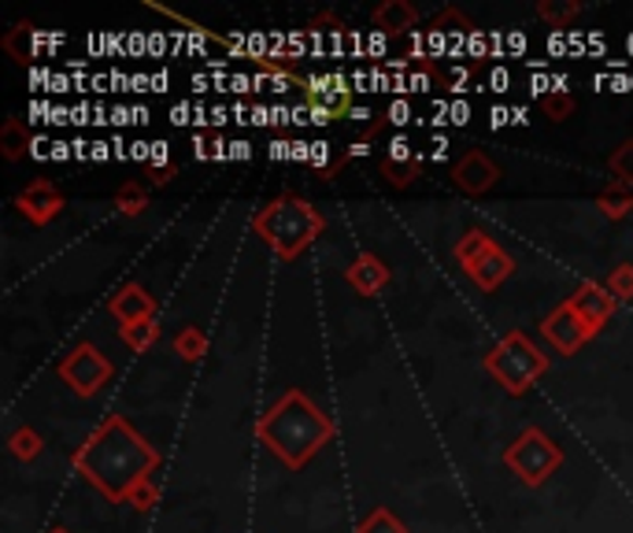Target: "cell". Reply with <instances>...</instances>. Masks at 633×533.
<instances>
[{"instance_id": "52", "label": "cell", "mask_w": 633, "mask_h": 533, "mask_svg": "<svg viewBox=\"0 0 633 533\" xmlns=\"http://www.w3.org/2000/svg\"><path fill=\"white\" fill-rule=\"evenodd\" d=\"M567 45H571V41H567L564 34H552V38H548V52H552V56H559V52H567Z\"/></svg>"}, {"instance_id": "33", "label": "cell", "mask_w": 633, "mask_h": 533, "mask_svg": "<svg viewBox=\"0 0 633 533\" xmlns=\"http://www.w3.org/2000/svg\"><path fill=\"white\" fill-rule=\"evenodd\" d=\"M470 115H474V107H470L467 101H452L448 104V123L464 126V123H470Z\"/></svg>"}, {"instance_id": "35", "label": "cell", "mask_w": 633, "mask_h": 533, "mask_svg": "<svg viewBox=\"0 0 633 533\" xmlns=\"http://www.w3.org/2000/svg\"><path fill=\"white\" fill-rule=\"evenodd\" d=\"M327 164H330V144L312 141V167H327Z\"/></svg>"}, {"instance_id": "24", "label": "cell", "mask_w": 633, "mask_h": 533, "mask_svg": "<svg viewBox=\"0 0 633 533\" xmlns=\"http://www.w3.org/2000/svg\"><path fill=\"white\" fill-rule=\"evenodd\" d=\"M123 338L141 352V348H149L152 341H156V327H152V319L149 322H134V327H123Z\"/></svg>"}, {"instance_id": "13", "label": "cell", "mask_w": 633, "mask_h": 533, "mask_svg": "<svg viewBox=\"0 0 633 533\" xmlns=\"http://www.w3.org/2000/svg\"><path fill=\"white\" fill-rule=\"evenodd\" d=\"M571 308H574L578 315H582V319L590 322V330L596 333V330H600V322L611 315V308H615V296H611L604 285H585L582 293H578L574 301H571Z\"/></svg>"}, {"instance_id": "18", "label": "cell", "mask_w": 633, "mask_h": 533, "mask_svg": "<svg viewBox=\"0 0 633 533\" xmlns=\"http://www.w3.org/2000/svg\"><path fill=\"white\" fill-rule=\"evenodd\" d=\"M115 207H119L123 215H138L149 207V189L138 186V182H130V186H123L119 189V196H115Z\"/></svg>"}, {"instance_id": "60", "label": "cell", "mask_w": 633, "mask_h": 533, "mask_svg": "<svg viewBox=\"0 0 633 533\" xmlns=\"http://www.w3.org/2000/svg\"><path fill=\"white\" fill-rule=\"evenodd\" d=\"M630 52H633V38H630Z\"/></svg>"}, {"instance_id": "51", "label": "cell", "mask_w": 633, "mask_h": 533, "mask_svg": "<svg viewBox=\"0 0 633 533\" xmlns=\"http://www.w3.org/2000/svg\"><path fill=\"white\" fill-rule=\"evenodd\" d=\"M249 123H256V126H270V107L256 104V107H252V119H249Z\"/></svg>"}, {"instance_id": "61", "label": "cell", "mask_w": 633, "mask_h": 533, "mask_svg": "<svg viewBox=\"0 0 633 533\" xmlns=\"http://www.w3.org/2000/svg\"><path fill=\"white\" fill-rule=\"evenodd\" d=\"M56 533H63V530H56Z\"/></svg>"}, {"instance_id": "27", "label": "cell", "mask_w": 633, "mask_h": 533, "mask_svg": "<svg viewBox=\"0 0 633 533\" xmlns=\"http://www.w3.org/2000/svg\"><path fill=\"white\" fill-rule=\"evenodd\" d=\"M415 119V107L404 101V97H396L393 104L385 107V123H393V126H408Z\"/></svg>"}, {"instance_id": "40", "label": "cell", "mask_w": 633, "mask_h": 533, "mask_svg": "<svg viewBox=\"0 0 633 533\" xmlns=\"http://www.w3.org/2000/svg\"><path fill=\"white\" fill-rule=\"evenodd\" d=\"M230 89H233V93H241V97H245V93H256V78L233 75V78H230Z\"/></svg>"}, {"instance_id": "5", "label": "cell", "mask_w": 633, "mask_h": 533, "mask_svg": "<svg viewBox=\"0 0 633 533\" xmlns=\"http://www.w3.org/2000/svg\"><path fill=\"white\" fill-rule=\"evenodd\" d=\"M556 464H559V448L541 430H527L508 452V467L530 485L545 482Z\"/></svg>"}, {"instance_id": "43", "label": "cell", "mask_w": 633, "mask_h": 533, "mask_svg": "<svg viewBox=\"0 0 633 533\" xmlns=\"http://www.w3.org/2000/svg\"><path fill=\"white\" fill-rule=\"evenodd\" d=\"M75 156V144H67V141H52V160L56 164H63V160H71Z\"/></svg>"}, {"instance_id": "58", "label": "cell", "mask_w": 633, "mask_h": 533, "mask_svg": "<svg viewBox=\"0 0 633 533\" xmlns=\"http://www.w3.org/2000/svg\"><path fill=\"white\" fill-rule=\"evenodd\" d=\"M511 115H515L511 123H519V126H522V123H530V119H527V107H511Z\"/></svg>"}, {"instance_id": "3", "label": "cell", "mask_w": 633, "mask_h": 533, "mask_svg": "<svg viewBox=\"0 0 633 533\" xmlns=\"http://www.w3.org/2000/svg\"><path fill=\"white\" fill-rule=\"evenodd\" d=\"M256 233L267 241L282 259H296L322 233V219L312 204L293 193H282L256 215Z\"/></svg>"}, {"instance_id": "41", "label": "cell", "mask_w": 633, "mask_h": 533, "mask_svg": "<svg viewBox=\"0 0 633 533\" xmlns=\"http://www.w3.org/2000/svg\"><path fill=\"white\" fill-rule=\"evenodd\" d=\"M130 160H138V164H149V160H152V144L149 141H134L130 144Z\"/></svg>"}, {"instance_id": "42", "label": "cell", "mask_w": 633, "mask_h": 533, "mask_svg": "<svg viewBox=\"0 0 633 533\" xmlns=\"http://www.w3.org/2000/svg\"><path fill=\"white\" fill-rule=\"evenodd\" d=\"M270 160H293V141H270Z\"/></svg>"}, {"instance_id": "26", "label": "cell", "mask_w": 633, "mask_h": 533, "mask_svg": "<svg viewBox=\"0 0 633 533\" xmlns=\"http://www.w3.org/2000/svg\"><path fill=\"white\" fill-rule=\"evenodd\" d=\"M408 160H415V152H412V141L404 138V134H396V138L389 141L385 164H408Z\"/></svg>"}, {"instance_id": "32", "label": "cell", "mask_w": 633, "mask_h": 533, "mask_svg": "<svg viewBox=\"0 0 633 533\" xmlns=\"http://www.w3.org/2000/svg\"><path fill=\"white\" fill-rule=\"evenodd\" d=\"M470 78H474V71L470 67H452L448 75H445V89H452V93H459V89H464Z\"/></svg>"}, {"instance_id": "55", "label": "cell", "mask_w": 633, "mask_h": 533, "mask_svg": "<svg viewBox=\"0 0 633 533\" xmlns=\"http://www.w3.org/2000/svg\"><path fill=\"white\" fill-rule=\"evenodd\" d=\"M226 115H233V112H226L223 104H215V107H212V126H223V123H230V119H226Z\"/></svg>"}, {"instance_id": "14", "label": "cell", "mask_w": 633, "mask_h": 533, "mask_svg": "<svg viewBox=\"0 0 633 533\" xmlns=\"http://www.w3.org/2000/svg\"><path fill=\"white\" fill-rule=\"evenodd\" d=\"M467 275L474 278V282L482 285V289H493V285H501L504 278L511 275V259L504 256V252L496 249V245H490V249H485V256L478 259V264L470 267Z\"/></svg>"}, {"instance_id": "21", "label": "cell", "mask_w": 633, "mask_h": 533, "mask_svg": "<svg viewBox=\"0 0 633 533\" xmlns=\"http://www.w3.org/2000/svg\"><path fill=\"white\" fill-rule=\"evenodd\" d=\"M611 175H615V182L633 186V141H622L619 149H615V156H611Z\"/></svg>"}, {"instance_id": "54", "label": "cell", "mask_w": 633, "mask_h": 533, "mask_svg": "<svg viewBox=\"0 0 633 533\" xmlns=\"http://www.w3.org/2000/svg\"><path fill=\"white\" fill-rule=\"evenodd\" d=\"M167 83H170V75H167V71H156V75H152V93H164V89H167Z\"/></svg>"}, {"instance_id": "12", "label": "cell", "mask_w": 633, "mask_h": 533, "mask_svg": "<svg viewBox=\"0 0 633 533\" xmlns=\"http://www.w3.org/2000/svg\"><path fill=\"white\" fill-rule=\"evenodd\" d=\"M152 308H156L152 296L138 285H123L119 293L112 296V312L119 315V322H126V327H134V322H149Z\"/></svg>"}, {"instance_id": "45", "label": "cell", "mask_w": 633, "mask_h": 533, "mask_svg": "<svg viewBox=\"0 0 633 533\" xmlns=\"http://www.w3.org/2000/svg\"><path fill=\"white\" fill-rule=\"evenodd\" d=\"M30 156H34V160H52V141H45V138H34V149H30Z\"/></svg>"}, {"instance_id": "59", "label": "cell", "mask_w": 633, "mask_h": 533, "mask_svg": "<svg viewBox=\"0 0 633 533\" xmlns=\"http://www.w3.org/2000/svg\"><path fill=\"white\" fill-rule=\"evenodd\" d=\"M585 49V38L582 34H571V52H582Z\"/></svg>"}, {"instance_id": "25", "label": "cell", "mask_w": 633, "mask_h": 533, "mask_svg": "<svg viewBox=\"0 0 633 533\" xmlns=\"http://www.w3.org/2000/svg\"><path fill=\"white\" fill-rule=\"evenodd\" d=\"M359 533H404V526H401V522H396L389 511H375V515H370V519L364 522V530H359Z\"/></svg>"}, {"instance_id": "9", "label": "cell", "mask_w": 633, "mask_h": 533, "mask_svg": "<svg viewBox=\"0 0 633 533\" xmlns=\"http://www.w3.org/2000/svg\"><path fill=\"white\" fill-rule=\"evenodd\" d=\"M545 333H548V341L559 352H574L585 338H593L590 322H585L582 315L571 308V304H564L559 312L548 315V319H545Z\"/></svg>"}, {"instance_id": "30", "label": "cell", "mask_w": 633, "mask_h": 533, "mask_svg": "<svg viewBox=\"0 0 633 533\" xmlns=\"http://www.w3.org/2000/svg\"><path fill=\"white\" fill-rule=\"evenodd\" d=\"M152 170H170V144L167 141H152V160H149Z\"/></svg>"}, {"instance_id": "38", "label": "cell", "mask_w": 633, "mask_h": 533, "mask_svg": "<svg viewBox=\"0 0 633 533\" xmlns=\"http://www.w3.org/2000/svg\"><path fill=\"white\" fill-rule=\"evenodd\" d=\"M193 156L197 160H212V138H204L201 130L193 134Z\"/></svg>"}, {"instance_id": "36", "label": "cell", "mask_w": 633, "mask_h": 533, "mask_svg": "<svg viewBox=\"0 0 633 533\" xmlns=\"http://www.w3.org/2000/svg\"><path fill=\"white\" fill-rule=\"evenodd\" d=\"M193 112H197V104H175V107H170V123H175V126H189V123H193V119H189Z\"/></svg>"}, {"instance_id": "48", "label": "cell", "mask_w": 633, "mask_h": 533, "mask_svg": "<svg viewBox=\"0 0 633 533\" xmlns=\"http://www.w3.org/2000/svg\"><path fill=\"white\" fill-rule=\"evenodd\" d=\"M115 156V149L107 141H93V160L97 164H104V160H112Z\"/></svg>"}, {"instance_id": "15", "label": "cell", "mask_w": 633, "mask_h": 533, "mask_svg": "<svg viewBox=\"0 0 633 533\" xmlns=\"http://www.w3.org/2000/svg\"><path fill=\"white\" fill-rule=\"evenodd\" d=\"M349 282L356 285V293H364V296H375L378 289H382L389 282V270L378 264L375 256H359L356 264L349 267Z\"/></svg>"}, {"instance_id": "17", "label": "cell", "mask_w": 633, "mask_h": 533, "mask_svg": "<svg viewBox=\"0 0 633 533\" xmlns=\"http://www.w3.org/2000/svg\"><path fill=\"white\" fill-rule=\"evenodd\" d=\"M493 245V241L490 238H485V233H467V238L464 241H459V249H456V256H459V264H464L467 270L470 267H474L478 264V259H482L485 256V249H490Z\"/></svg>"}, {"instance_id": "16", "label": "cell", "mask_w": 633, "mask_h": 533, "mask_svg": "<svg viewBox=\"0 0 633 533\" xmlns=\"http://www.w3.org/2000/svg\"><path fill=\"white\" fill-rule=\"evenodd\" d=\"M0 149H4V156L8 160H20L26 149H34V138H30V130L20 123V119H8L4 123V130H0Z\"/></svg>"}, {"instance_id": "1", "label": "cell", "mask_w": 633, "mask_h": 533, "mask_svg": "<svg viewBox=\"0 0 633 533\" xmlns=\"http://www.w3.org/2000/svg\"><path fill=\"white\" fill-rule=\"evenodd\" d=\"M152 467H156V452L144 445L119 415L107 419L78 452V471L112 500H130L141 485H149Z\"/></svg>"}, {"instance_id": "34", "label": "cell", "mask_w": 633, "mask_h": 533, "mask_svg": "<svg viewBox=\"0 0 633 533\" xmlns=\"http://www.w3.org/2000/svg\"><path fill=\"white\" fill-rule=\"evenodd\" d=\"M382 52H385V34L382 30H370L367 34V60L382 56Z\"/></svg>"}, {"instance_id": "46", "label": "cell", "mask_w": 633, "mask_h": 533, "mask_svg": "<svg viewBox=\"0 0 633 533\" xmlns=\"http://www.w3.org/2000/svg\"><path fill=\"white\" fill-rule=\"evenodd\" d=\"M293 160H301V164H312V144L296 138L293 141Z\"/></svg>"}, {"instance_id": "10", "label": "cell", "mask_w": 633, "mask_h": 533, "mask_svg": "<svg viewBox=\"0 0 633 533\" xmlns=\"http://www.w3.org/2000/svg\"><path fill=\"white\" fill-rule=\"evenodd\" d=\"M60 207H63V196L52 189V182H34L30 189L20 193V212L38 226L49 223L52 215H60Z\"/></svg>"}, {"instance_id": "8", "label": "cell", "mask_w": 633, "mask_h": 533, "mask_svg": "<svg viewBox=\"0 0 633 533\" xmlns=\"http://www.w3.org/2000/svg\"><path fill=\"white\" fill-rule=\"evenodd\" d=\"M496 178H501V170H496V164L485 156L482 149H470L467 156L452 167V182H456V189H464V193H470V196L485 193Z\"/></svg>"}, {"instance_id": "29", "label": "cell", "mask_w": 633, "mask_h": 533, "mask_svg": "<svg viewBox=\"0 0 633 533\" xmlns=\"http://www.w3.org/2000/svg\"><path fill=\"white\" fill-rule=\"evenodd\" d=\"M201 345H204V338L197 330H189V333H182V338H178V356H186V359H197L201 356Z\"/></svg>"}, {"instance_id": "44", "label": "cell", "mask_w": 633, "mask_h": 533, "mask_svg": "<svg viewBox=\"0 0 633 533\" xmlns=\"http://www.w3.org/2000/svg\"><path fill=\"white\" fill-rule=\"evenodd\" d=\"M249 156H252V144L245 138L230 141V160H249Z\"/></svg>"}, {"instance_id": "6", "label": "cell", "mask_w": 633, "mask_h": 533, "mask_svg": "<svg viewBox=\"0 0 633 533\" xmlns=\"http://www.w3.org/2000/svg\"><path fill=\"white\" fill-rule=\"evenodd\" d=\"M301 104L307 107H327L341 119V115L349 112L352 104V78H345L341 71H333V75H301Z\"/></svg>"}, {"instance_id": "4", "label": "cell", "mask_w": 633, "mask_h": 533, "mask_svg": "<svg viewBox=\"0 0 633 533\" xmlns=\"http://www.w3.org/2000/svg\"><path fill=\"white\" fill-rule=\"evenodd\" d=\"M545 367H548V359L541 356V352L533 348L522 333H511V338L501 341V345L493 348V356H490V370L501 378L504 385H508L511 393L527 390L533 378L545 375Z\"/></svg>"}, {"instance_id": "2", "label": "cell", "mask_w": 633, "mask_h": 533, "mask_svg": "<svg viewBox=\"0 0 633 533\" xmlns=\"http://www.w3.org/2000/svg\"><path fill=\"white\" fill-rule=\"evenodd\" d=\"M330 433L333 427L327 415L296 390H289L282 401L264 415V422H259V437H264L289 467H304L315 452L327 445Z\"/></svg>"}, {"instance_id": "31", "label": "cell", "mask_w": 633, "mask_h": 533, "mask_svg": "<svg viewBox=\"0 0 633 533\" xmlns=\"http://www.w3.org/2000/svg\"><path fill=\"white\" fill-rule=\"evenodd\" d=\"M12 448H15V456H38V437H34L30 430H23L12 437Z\"/></svg>"}, {"instance_id": "56", "label": "cell", "mask_w": 633, "mask_h": 533, "mask_svg": "<svg viewBox=\"0 0 633 533\" xmlns=\"http://www.w3.org/2000/svg\"><path fill=\"white\" fill-rule=\"evenodd\" d=\"M52 93H67V89H71V83H67V78H63V75H52Z\"/></svg>"}, {"instance_id": "19", "label": "cell", "mask_w": 633, "mask_h": 533, "mask_svg": "<svg viewBox=\"0 0 633 533\" xmlns=\"http://www.w3.org/2000/svg\"><path fill=\"white\" fill-rule=\"evenodd\" d=\"M600 207L611 215V219H622V215L633 207V196L622 189V182H611L608 189H604V196H600Z\"/></svg>"}, {"instance_id": "28", "label": "cell", "mask_w": 633, "mask_h": 533, "mask_svg": "<svg viewBox=\"0 0 633 533\" xmlns=\"http://www.w3.org/2000/svg\"><path fill=\"white\" fill-rule=\"evenodd\" d=\"M611 296H622V301L633 296V267H619L611 275Z\"/></svg>"}, {"instance_id": "47", "label": "cell", "mask_w": 633, "mask_h": 533, "mask_svg": "<svg viewBox=\"0 0 633 533\" xmlns=\"http://www.w3.org/2000/svg\"><path fill=\"white\" fill-rule=\"evenodd\" d=\"M112 123H115V126H126V123H134V107H126V104L112 107Z\"/></svg>"}, {"instance_id": "57", "label": "cell", "mask_w": 633, "mask_h": 533, "mask_svg": "<svg viewBox=\"0 0 633 533\" xmlns=\"http://www.w3.org/2000/svg\"><path fill=\"white\" fill-rule=\"evenodd\" d=\"M193 86L201 89V93H207V89H212V78H204V75H193Z\"/></svg>"}, {"instance_id": "23", "label": "cell", "mask_w": 633, "mask_h": 533, "mask_svg": "<svg viewBox=\"0 0 633 533\" xmlns=\"http://www.w3.org/2000/svg\"><path fill=\"white\" fill-rule=\"evenodd\" d=\"M419 167H422V156H415L408 164H382V175L393 186H408L412 178H419Z\"/></svg>"}, {"instance_id": "53", "label": "cell", "mask_w": 633, "mask_h": 533, "mask_svg": "<svg viewBox=\"0 0 633 533\" xmlns=\"http://www.w3.org/2000/svg\"><path fill=\"white\" fill-rule=\"evenodd\" d=\"M333 119H338V115L327 112V107H312V123H315V126H327V123H333Z\"/></svg>"}, {"instance_id": "22", "label": "cell", "mask_w": 633, "mask_h": 533, "mask_svg": "<svg viewBox=\"0 0 633 533\" xmlns=\"http://www.w3.org/2000/svg\"><path fill=\"white\" fill-rule=\"evenodd\" d=\"M541 112H545L552 123H564L567 115L574 112L571 93H548V97H541Z\"/></svg>"}, {"instance_id": "11", "label": "cell", "mask_w": 633, "mask_h": 533, "mask_svg": "<svg viewBox=\"0 0 633 533\" xmlns=\"http://www.w3.org/2000/svg\"><path fill=\"white\" fill-rule=\"evenodd\" d=\"M415 23H419V12L408 0H385L375 12V30H382L385 38H396V34H415Z\"/></svg>"}, {"instance_id": "20", "label": "cell", "mask_w": 633, "mask_h": 533, "mask_svg": "<svg viewBox=\"0 0 633 533\" xmlns=\"http://www.w3.org/2000/svg\"><path fill=\"white\" fill-rule=\"evenodd\" d=\"M537 15H541V20H545L556 34H564V26L578 15V4H564V0H559V4H552V0H548V4H541V8H537Z\"/></svg>"}, {"instance_id": "49", "label": "cell", "mask_w": 633, "mask_h": 533, "mask_svg": "<svg viewBox=\"0 0 633 533\" xmlns=\"http://www.w3.org/2000/svg\"><path fill=\"white\" fill-rule=\"evenodd\" d=\"M504 49H511V52H527V38H522V34H504Z\"/></svg>"}, {"instance_id": "7", "label": "cell", "mask_w": 633, "mask_h": 533, "mask_svg": "<svg viewBox=\"0 0 633 533\" xmlns=\"http://www.w3.org/2000/svg\"><path fill=\"white\" fill-rule=\"evenodd\" d=\"M60 375H63V382H67V385H75V393L89 396V393H97L107 382L112 367H107V359L93 345H78L60 364Z\"/></svg>"}, {"instance_id": "39", "label": "cell", "mask_w": 633, "mask_h": 533, "mask_svg": "<svg viewBox=\"0 0 633 533\" xmlns=\"http://www.w3.org/2000/svg\"><path fill=\"white\" fill-rule=\"evenodd\" d=\"M511 119H515L511 107H504V104H496L493 112H490V126H493V130H501V126H508Z\"/></svg>"}, {"instance_id": "37", "label": "cell", "mask_w": 633, "mask_h": 533, "mask_svg": "<svg viewBox=\"0 0 633 533\" xmlns=\"http://www.w3.org/2000/svg\"><path fill=\"white\" fill-rule=\"evenodd\" d=\"M508 86H511V75L504 67H496L493 75H490V89H493V93H508Z\"/></svg>"}, {"instance_id": "50", "label": "cell", "mask_w": 633, "mask_h": 533, "mask_svg": "<svg viewBox=\"0 0 633 533\" xmlns=\"http://www.w3.org/2000/svg\"><path fill=\"white\" fill-rule=\"evenodd\" d=\"M149 52H152V56H164V52H167V38H164V34H152V38H149Z\"/></svg>"}]
</instances>
